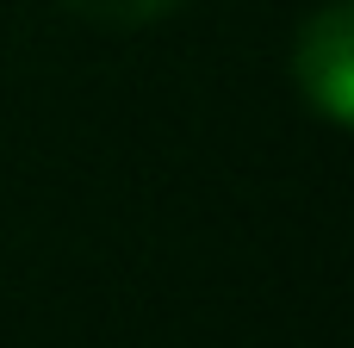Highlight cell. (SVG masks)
<instances>
[{
    "label": "cell",
    "instance_id": "obj_1",
    "mask_svg": "<svg viewBox=\"0 0 354 348\" xmlns=\"http://www.w3.org/2000/svg\"><path fill=\"white\" fill-rule=\"evenodd\" d=\"M299 93L311 112H324L330 125L354 118V19L342 0H330L305 31H299V56H292Z\"/></svg>",
    "mask_w": 354,
    "mask_h": 348
},
{
    "label": "cell",
    "instance_id": "obj_2",
    "mask_svg": "<svg viewBox=\"0 0 354 348\" xmlns=\"http://www.w3.org/2000/svg\"><path fill=\"white\" fill-rule=\"evenodd\" d=\"M62 6L81 12V19H93V25H149V19L174 12L180 0H62Z\"/></svg>",
    "mask_w": 354,
    "mask_h": 348
}]
</instances>
